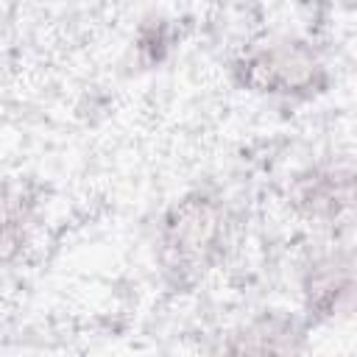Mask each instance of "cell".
Wrapping results in <instances>:
<instances>
[{
	"label": "cell",
	"instance_id": "obj_1",
	"mask_svg": "<svg viewBox=\"0 0 357 357\" xmlns=\"http://www.w3.org/2000/svg\"><path fill=\"white\" fill-rule=\"evenodd\" d=\"M229 204L209 190H190L176 198L156 229V262L162 276L176 287L204 279L231 245Z\"/></svg>",
	"mask_w": 357,
	"mask_h": 357
},
{
	"label": "cell",
	"instance_id": "obj_2",
	"mask_svg": "<svg viewBox=\"0 0 357 357\" xmlns=\"http://www.w3.org/2000/svg\"><path fill=\"white\" fill-rule=\"evenodd\" d=\"M231 78L251 95L312 100L326 92L329 67L312 42L282 33L245 47L231 61Z\"/></svg>",
	"mask_w": 357,
	"mask_h": 357
},
{
	"label": "cell",
	"instance_id": "obj_3",
	"mask_svg": "<svg viewBox=\"0 0 357 357\" xmlns=\"http://www.w3.org/2000/svg\"><path fill=\"white\" fill-rule=\"evenodd\" d=\"M290 204L310 220H343L357 212V170L346 162H318L290 184Z\"/></svg>",
	"mask_w": 357,
	"mask_h": 357
},
{
	"label": "cell",
	"instance_id": "obj_4",
	"mask_svg": "<svg viewBox=\"0 0 357 357\" xmlns=\"http://www.w3.org/2000/svg\"><path fill=\"white\" fill-rule=\"evenodd\" d=\"M307 321H332L357 307V257L349 251L318 254L301 279Z\"/></svg>",
	"mask_w": 357,
	"mask_h": 357
},
{
	"label": "cell",
	"instance_id": "obj_5",
	"mask_svg": "<svg viewBox=\"0 0 357 357\" xmlns=\"http://www.w3.org/2000/svg\"><path fill=\"white\" fill-rule=\"evenodd\" d=\"M304 343L307 321L282 310H265L229 335L223 357H304Z\"/></svg>",
	"mask_w": 357,
	"mask_h": 357
},
{
	"label": "cell",
	"instance_id": "obj_6",
	"mask_svg": "<svg viewBox=\"0 0 357 357\" xmlns=\"http://www.w3.org/2000/svg\"><path fill=\"white\" fill-rule=\"evenodd\" d=\"M173 47V36H170V25L165 20H153L139 25L137 31V56L145 67H156L165 61V56Z\"/></svg>",
	"mask_w": 357,
	"mask_h": 357
}]
</instances>
